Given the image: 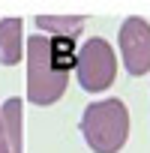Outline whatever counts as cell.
Returning a JSON list of instances; mask_svg holds the SVG:
<instances>
[{
    "mask_svg": "<svg viewBox=\"0 0 150 153\" xmlns=\"http://www.w3.org/2000/svg\"><path fill=\"white\" fill-rule=\"evenodd\" d=\"M0 153H12L9 138H6V126H3V117H0Z\"/></svg>",
    "mask_w": 150,
    "mask_h": 153,
    "instance_id": "ba28073f",
    "label": "cell"
},
{
    "mask_svg": "<svg viewBox=\"0 0 150 153\" xmlns=\"http://www.w3.org/2000/svg\"><path fill=\"white\" fill-rule=\"evenodd\" d=\"M21 108H24V102L18 99V96H9L3 105H0V117H3V126H6V138H9V147H12V153H24L21 150Z\"/></svg>",
    "mask_w": 150,
    "mask_h": 153,
    "instance_id": "52a82bcc",
    "label": "cell"
},
{
    "mask_svg": "<svg viewBox=\"0 0 150 153\" xmlns=\"http://www.w3.org/2000/svg\"><path fill=\"white\" fill-rule=\"evenodd\" d=\"M81 135L93 153H120L129 138V108L123 99L90 102L81 114Z\"/></svg>",
    "mask_w": 150,
    "mask_h": 153,
    "instance_id": "7a4b0ae2",
    "label": "cell"
},
{
    "mask_svg": "<svg viewBox=\"0 0 150 153\" xmlns=\"http://www.w3.org/2000/svg\"><path fill=\"white\" fill-rule=\"evenodd\" d=\"M27 54V99L33 105H54L75 72V54L78 48L72 39H57L45 33H33L24 45Z\"/></svg>",
    "mask_w": 150,
    "mask_h": 153,
    "instance_id": "6da1fadb",
    "label": "cell"
},
{
    "mask_svg": "<svg viewBox=\"0 0 150 153\" xmlns=\"http://www.w3.org/2000/svg\"><path fill=\"white\" fill-rule=\"evenodd\" d=\"M117 48L123 57V66L129 75H147L150 72V24L138 15H129L120 24L117 33Z\"/></svg>",
    "mask_w": 150,
    "mask_h": 153,
    "instance_id": "277c9868",
    "label": "cell"
},
{
    "mask_svg": "<svg viewBox=\"0 0 150 153\" xmlns=\"http://www.w3.org/2000/svg\"><path fill=\"white\" fill-rule=\"evenodd\" d=\"M75 78L87 93H102L117 78V54L111 51L108 39L90 36L84 45H78L75 54Z\"/></svg>",
    "mask_w": 150,
    "mask_h": 153,
    "instance_id": "3957f363",
    "label": "cell"
},
{
    "mask_svg": "<svg viewBox=\"0 0 150 153\" xmlns=\"http://www.w3.org/2000/svg\"><path fill=\"white\" fill-rule=\"evenodd\" d=\"M24 21L3 18L0 21V66H15L24 57Z\"/></svg>",
    "mask_w": 150,
    "mask_h": 153,
    "instance_id": "5b68a950",
    "label": "cell"
},
{
    "mask_svg": "<svg viewBox=\"0 0 150 153\" xmlns=\"http://www.w3.org/2000/svg\"><path fill=\"white\" fill-rule=\"evenodd\" d=\"M36 24L45 36L75 39L84 27V15H36Z\"/></svg>",
    "mask_w": 150,
    "mask_h": 153,
    "instance_id": "8992f818",
    "label": "cell"
}]
</instances>
